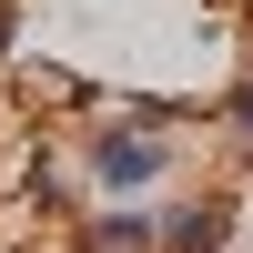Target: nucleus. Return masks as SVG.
<instances>
[{
    "label": "nucleus",
    "mask_w": 253,
    "mask_h": 253,
    "mask_svg": "<svg viewBox=\"0 0 253 253\" xmlns=\"http://www.w3.org/2000/svg\"><path fill=\"white\" fill-rule=\"evenodd\" d=\"M61 142H71V162H81V182H91V203L172 193V172H182V132H172V122H142L122 91H101L91 112H71V122H61Z\"/></svg>",
    "instance_id": "f257e3e1"
},
{
    "label": "nucleus",
    "mask_w": 253,
    "mask_h": 253,
    "mask_svg": "<svg viewBox=\"0 0 253 253\" xmlns=\"http://www.w3.org/2000/svg\"><path fill=\"white\" fill-rule=\"evenodd\" d=\"M243 243V182H203V193H162L152 253H233Z\"/></svg>",
    "instance_id": "f03ea898"
},
{
    "label": "nucleus",
    "mask_w": 253,
    "mask_h": 253,
    "mask_svg": "<svg viewBox=\"0 0 253 253\" xmlns=\"http://www.w3.org/2000/svg\"><path fill=\"white\" fill-rule=\"evenodd\" d=\"M152 233H162V193H122V203H81L71 213L81 253H152Z\"/></svg>",
    "instance_id": "7ed1b4c3"
},
{
    "label": "nucleus",
    "mask_w": 253,
    "mask_h": 253,
    "mask_svg": "<svg viewBox=\"0 0 253 253\" xmlns=\"http://www.w3.org/2000/svg\"><path fill=\"white\" fill-rule=\"evenodd\" d=\"M0 71H10V91H20V112H51V122H71V112H91V81H81V71H61V61H0Z\"/></svg>",
    "instance_id": "20e7f679"
},
{
    "label": "nucleus",
    "mask_w": 253,
    "mask_h": 253,
    "mask_svg": "<svg viewBox=\"0 0 253 253\" xmlns=\"http://www.w3.org/2000/svg\"><path fill=\"white\" fill-rule=\"evenodd\" d=\"M213 132H223V142H233V152L253 162V61H243V71H233V91L213 101Z\"/></svg>",
    "instance_id": "39448f33"
},
{
    "label": "nucleus",
    "mask_w": 253,
    "mask_h": 253,
    "mask_svg": "<svg viewBox=\"0 0 253 253\" xmlns=\"http://www.w3.org/2000/svg\"><path fill=\"white\" fill-rule=\"evenodd\" d=\"M20 51V0H0V61Z\"/></svg>",
    "instance_id": "423d86ee"
}]
</instances>
